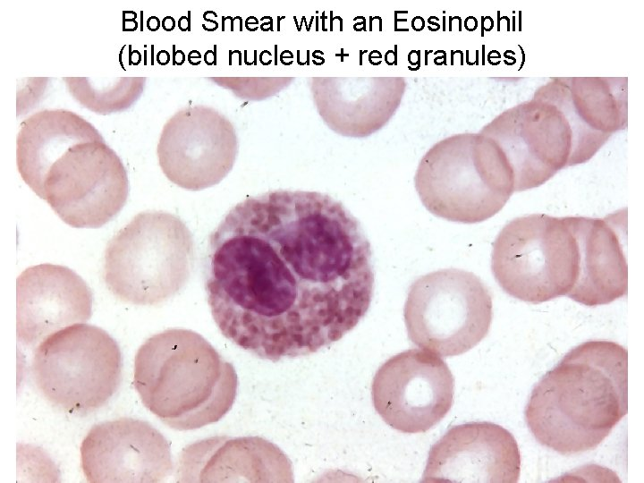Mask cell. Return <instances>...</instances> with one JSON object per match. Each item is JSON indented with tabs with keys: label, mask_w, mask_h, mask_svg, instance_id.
I'll list each match as a JSON object with an SVG mask.
<instances>
[{
	"label": "cell",
	"mask_w": 644,
	"mask_h": 483,
	"mask_svg": "<svg viewBox=\"0 0 644 483\" xmlns=\"http://www.w3.org/2000/svg\"><path fill=\"white\" fill-rule=\"evenodd\" d=\"M193 258L192 234L178 216L164 211L141 212L109 241L104 280L123 301L155 305L183 288Z\"/></svg>",
	"instance_id": "obj_6"
},
{
	"label": "cell",
	"mask_w": 644,
	"mask_h": 483,
	"mask_svg": "<svg viewBox=\"0 0 644 483\" xmlns=\"http://www.w3.org/2000/svg\"><path fill=\"white\" fill-rule=\"evenodd\" d=\"M454 378L437 354L411 349L389 358L371 386L375 410L391 428L415 434L429 430L453 403Z\"/></svg>",
	"instance_id": "obj_10"
},
{
	"label": "cell",
	"mask_w": 644,
	"mask_h": 483,
	"mask_svg": "<svg viewBox=\"0 0 644 483\" xmlns=\"http://www.w3.org/2000/svg\"><path fill=\"white\" fill-rule=\"evenodd\" d=\"M578 243L569 216L532 214L513 219L496 238L491 270L512 297L541 303L572 291L579 275Z\"/></svg>",
	"instance_id": "obj_7"
},
{
	"label": "cell",
	"mask_w": 644,
	"mask_h": 483,
	"mask_svg": "<svg viewBox=\"0 0 644 483\" xmlns=\"http://www.w3.org/2000/svg\"><path fill=\"white\" fill-rule=\"evenodd\" d=\"M580 255L577 281L567 296L585 306L608 304L628 291V265L615 214L569 216Z\"/></svg>",
	"instance_id": "obj_16"
},
{
	"label": "cell",
	"mask_w": 644,
	"mask_h": 483,
	"mask_svg": "<svg viewBox=\"0 0 644 483\" xmlns=\"http://www.w3.org/2000/svg\"><path fill=\"white\" fill-rule=\"evenodd\" d=\"M89 482H159L173 471L170 444L147 421L120 418L93 426L80 445Z\"/></svg>",
	"instance_id": "obj_12"
},
{
	"label": "cell",
	"mask_w": 644,
	"mask_h": 483,
	"mask_svg": "<svg viewBox=\"0 0 644 483\" xmlns=\"http://www.w3.org/2000/svg\"><path fill=\"white\" fill-rule=\"evenodd\" d=\"M123 359L104 329L73 324L48 335L36 348L30 372L41 394L71 413L104 406L119 388Z\"/></svg>",
	"instance_id": "obj_8"
},
{
	"label": "cell",
	"mask_w": 644,
	"mask_h": 483,
	"mask_svg": "<svg viewBox=\"0 0 644 483\" xmlns=\"http://www.w3.org/2000/svg\"><path fill=\"white\" fill-rule=\"evenodd\" d=\"M180 482H292V462L259 436H213L187 445L176 468Z\"/></svg>",
	"instance_id": "obj_15"
},
{
	"label": "cell",
	"mask_w": 644,
	"mask_h": 483,
	"mask_svg": "<svg viewBox=\"0 0 644 483\" xmlns=\"http://www.w3.org/2000/svg\"><path fill=\"white\" fill-rule=\"evenodd\" d=\"M71 95L84 107L109 114L131 107L143 93L146 77H121L115 82L98 88L89 77L63 78Z\"/></svg>",
	"instance_id": "obj_18"
},
{
	"label": "cell",
	"mask_w": 644,
	"mask_h": 483,
	"mask_svg": "<svg viewBox=\"0 0 644 483\" xmlns=\"http://www.w3.org/2000/svg\"><path fill=\"white\" fill-rule=\"evenodd\" d=\"M628 411V352L588 341L567 352L534 386L526 423L542 445L569 455L595 449Z\"/></svg>",
	"instance_id": "obj_2"
},
{
	"label": "cell",
	"mask_w": 644,
	"mask_h": 483,
	"mask_svg": "<svg viewBox=\"0 0 644 483\" xmlns=\"http://www.w3.org/2000/svg\"><path fill=\"white\" fill-rule=\"evenodd\" d=\"M371 245L331 196L276 190L233 206L209 237L206 291L221 334L277 361L352 331L374 292Z\"/></svg>",
	"instance_id": "obj_1"
},
{
	"label": "cell",
	"mask_w": 644,
	"mask_h": 483,
	"mask_svg": "<svg viewBox=\"0 0 644 483\" xmlns=\"http://www.w3.org/2000/svg\"><path fill=\"white\" fill-rule=\"evenodd\" d=\"M403 316L413 344L442 357L456 356L472 349L487 335L492 296L475 274L440 269L411 284Z\"/></svg>",
	"instance_id": "obj_9"
},
{
	"label": "cell",
	"mask_w": 644,
	"mask_h": 483,
	"mask_svg": "<svg viewBox=\"0 0 644 483\" xmlns=\"http://www.w3.org/2000/svg\"><path fill=\"white\" fill-rule=\"evenodd\" d=\"M415 187L430 213L462 224L492 217L515 191L504 154L484 134L455 135L435 144L420 160Z\"/></svg>",
	"instance_id": "obj_4"
},
{
	"label": "cell",
	"mask_w": 644,
	"mask_h": 483,
	"mask_svg": "<svg viewBox=\"0 0 644 483\" xmlns=\"http://www.w3.org/2000/svg\"><path fill=\"white\" fill-rule=\"evenodd\" d=\"M369 79L368 84L351 79L313 78L311 90L320 116L334 131L347 137H366L377 131L398 107L404 89L394 91L404 81L396 78Z\"/></svg>",
	"instance_id": "obj_17"
},
{
	"label": "cell",
	"mask_w": 644,
	"mask_h": 483,
	"mask_svg": "<svg viewBox=\"0 0 644 483\" xmlns=\"http://www.w3.org/2000/svg\"><path fill=\"white\" fill-rule=\"evenodd\" d=\"M20 174L75 228L103 226L122 210L129 195L126 169L100 132L60 145Z\"/></svg>",
	"instance_id": "obj_5"
},
{
	"label": "cell",
	"mask_w": 644,
	"mask_h": 483,
	"mask_svg": "<svg viewBox=\"0 0 644 483\" xmlns=\"http://www.w3.org/2000/svg\"><path fill=\"white\" fill-rule=\"evenodd\" d=\"M133 385L150 412L185 431L217 422L230 411L238 377L234 366L201 335L170 328L139 348Z\"/></svg>",
	"instance_id": "obj_3"
},
{
	"label": "cell",
	"mask_w": 644,
	"mask_h": 483,
	"mask_svg": "<svg viewBox=\"0 0 644 483\" xmlns=\"http://www.w3.org/2000/svg\"><path fill=\"white\" fill-rule=\"evenodd\" d=\"M93 295L71 268L40 264L25 269L16 280V334L24 345L42 342L92 314Z\"/></svg>",
	"instance_id": "obj_14"
},
{
	"label": "cell",
	"mask_w": 644,
	"mask_h": 483,
	"mask_svg": "<svg viewBox=\"0 0 644 483\" xmlns=\"http://www.w3.org/2000/svg\"><path fill=\"white\" fill-rule=\"evenodd\" d=\"M520 473L513 435L498 424L475 421L449 428L431 446L421 481L514 483Z\"/></svg>",
	"instance_id": "obj_13"
},
{
	"label": "cell",
	"mask_w": 644,
	"mask_h": 483,
	"mask_svg": "<svg viewBox=\"0 0 644 483\" xmlns=\"http://www.w3.org/2000/svg\"><path fill=\"white\" fill-rule=\"evenodd\" d=\"M238 153L233 124L220 112L194 106L176 112L164 125L157 154L166 178L177 186L199 191L219 183Z\"/></svg>",
	"instance_id": "obj_11"
}]
</instances>
